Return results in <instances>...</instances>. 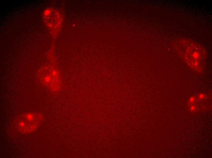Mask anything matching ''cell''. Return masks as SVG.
Segmentation results:
<instances>
[{"label": "cell", "mask_w": 212, "mask_h": 158, "mask_svg": "<svg viewBox=\"0 0 212 158\" xmlns=\"http://www.w3.org/2000/svg\"><path fill=\"white\" fill-rule=\"evenodd\" d=\"M205 97V95L203 93L199 94L198 96V98L200 100L203 99Z\"/></svg>", "instance_id": "5"}, {"label": "cell", "mask_w": 212, "mask_h": 158, "mask_svg": "<svg viewBox=\"0 0 212 158\" xmlns=\"http://www.w3.org/2000/svg\"><path fill=\"white\" fill-rule=\"evenodd\" d=\"M43 120V116L37 113H28L19 116L16 121L18 130L23 134H29L36 130Z\"/></svg>", "instance_id": "1"}, {"label": "cell", "mask_w": 212, "mask_h": 158, "mask_svg": "<svg viewBox=\"0 0 212 158\" xmlns=\"http://www.w3.org/2000/svg\"><path fill=\"white\" fill-rule=\"evenodd\" d=\"M190 45L189 46L187 50L188 51L187 53L189 55L190 60H191L190 63L192 62L191 64L193 66V67L196 68L199 66L200 63V60H201V55L200 52L198 50V47L197 45L194 44L191 45V42H190ZM193 43H192V44Z\"/></svg>", "instance_id": "3"}, {"label": "cell", "mask_w": 212, "mask_h": 158, "mask_svg": "<svg viewBox=\"0 0 212 158\" xmlns=\"http://www.w3.org/2000/svg\"><path fill=\"white\" fill-rule=\"evenodd\" d=\"M196 109V107L195 106H191L190 108V111L192 112H194Z\"/></svg>", "instance_id": "6"}, {"label": "cell", "mask_w": 212, "mask_h": 158, "mask_svg": "<svg viewBox=\"0 0 212 158\" xmlns=\"http://www.w3.org/2000/svg\"><path fill=\"white\" fill-rule=\"evenodd\" d=\"M196 101V99L194 96H192L190 98L189 102V103L192 104L194 103Z\"/></svg>", "instance_id": "4"}, {"label": "cell", "mask_w": 212, "mask_h": 158, "mask_svg": "<svg viewBox=\"0 0 212 158\" xmlns=\"http://www.w3.org/2000/svg\"><path fill=\"white\" fill-rule=\"evenodd\" d=\"M37 75L41 82L51 91L56 92L59 91L61 82L57 70L45 67L41 69Z\"/></svg>", "instance_id": "2"}]
</instances>
